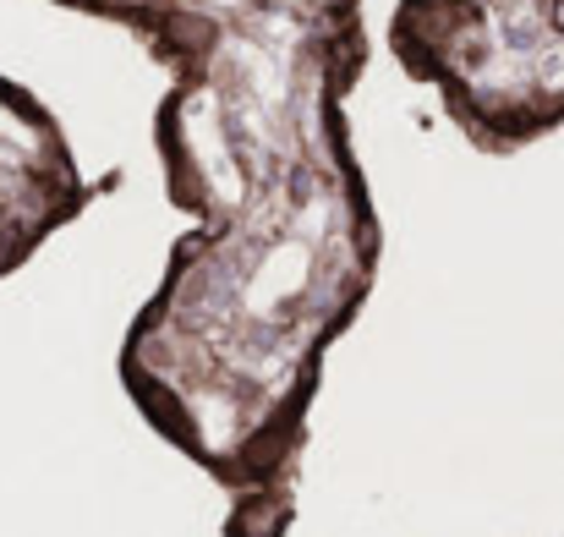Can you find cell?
I'll use <instances>...</instances> for the list:
<instances>
[{
	"label": "cell",
	"mask_w": 564,
	"mask_h": 537,
	"mask_svg": "<svg viewBox=\"0 0 564 537\" xmlns=\"http://www.w3.org/2000/svg\"><path fill=\"white\" fill-rule=\"evenodd\" d=\"M127 28L165 94L154 149L187 230L121 335V389L219 488V537H291L313 400L368 308L383 219L346 99L362 0H55Z\"/></svg>",
	"instance_id": "cell-1"
},
{
	"label": "cell",
	"mask_w": 564,
	"mask_h": 537,
	"mask_svg": "<svg viewBox=\"0 0 564 537\" xmlns=\"http://www.w3.org/2000/svg\"><path fill=\"white\" fill-rule=\"evenodd\" d=\"M88 203L94 181L83 176L55 110L0 72V280L28 269L33 253L77 225Z\"/></svg>",
	"instance_id": "cell-3"
},
{
	"label": "cell",
	"mask_w": 564,
	"mask_h": 537,
	"mask_svg": "<svg viewBox=\"0 0 564 537\" xmlns=\"http://www.w3.org/2000/svg\"><path fill=\"white\" fill-rule=\"evenodd\" d=\"M383 44L477 154L564 127V0H394Z\"/></svg>",
	"instance_id": "cell-2"
}]
</instances>
